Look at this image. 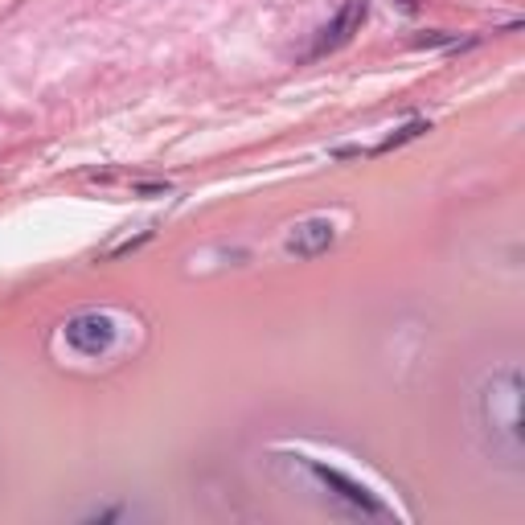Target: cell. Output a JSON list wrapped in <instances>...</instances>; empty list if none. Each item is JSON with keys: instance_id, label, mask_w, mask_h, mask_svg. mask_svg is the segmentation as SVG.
<instances>
[{"instance_id": "obj_1", "label": "cell", "mask_w": 525, "mask_h": 525, "mask_svg": "<svg viewBox=\"0 0 525 525\" xmlns=\"http://www.w3.org/2000/svg\"><path fill=\"white\" fill-rule=\"evenodd\" d=\"M480 415H485L493 435L505 439L509 456L517 460V452H521V374L517 370L493 374L485 382V394H480Z\"/></svg>"}, {"instance_id": "obj_2", "label": "cell", "mask_w": 525, "mask_h": 525, "mask_svg": "<svg viewBox=\"0 0 525 525\" xmlns=\"http://www.w3.org/2000/svg\"><path fill=\"white\" fill-rule=\"evenodd\" d=\"M66 340L78 353L99 357V353H108L111 340H116V321H111L108 312H82V316L66 321Z\"/></svg>"}, {"instance_id": "obj_3", "label": "cell", "mask_w": 525, "mask_h": 525, "mask_svg": "<svg viewBox=\"0 0 525 525\" xmlns=\"http://www.w3.org/2000/svg\"><path fill=\"white\" fill-rule=\"evenodd\" d=\"M337 243V226L329 222V218H304V222L292 226V234H288V254H296V259H321L329 246Z\"/></svg>"}, {"instance_id": "obj_4", "label": "cell", "mask_w": 525, "mask_h": 525, "mask_svg": "<svg viewBox=\"0 0 525 525\" xmlns=\"http://www.w3.org/2000/svg\"><path fill=\"white\" fill-rule=\"evenodd\" d=\"M308 468H312V477L316 480H324V485L332 488V493L340 496V501H349L353 509H361V513H382V501L370 493V488H361L357 480H349L345 472H337V468H329V464H316V460H308Z\"/></svg>"}, {"instance_id": "obj_5", "label": "cell", "mask_w": 525, "mask_h": 525, "mask_svg": "<svg viewBox=\"0 0 525 525\" xmlns=\"http://www.w3.org/2000/svg\"><path fill=\"white\" fill-rule=\"evenodd\" d=\"M361 21H366V0H345V9H340L337 17H332L329 25L321 30V38H316L312 54H329V49L345 46V41L361 30Z\"/></svg>"}, {"instance_id": "obj_6", "label": "cell", "mask_w": 525, "mask_h": 525, "mask_svg": "<svg viewBox=\"0 0 525 525\" xmlns=\"http://www.w3.org/2000/svg\"><path fill=\"white\" fill-rule=\"evenodd\" d=\"M423 132H431V124H427V119H410L407 127H399L394 136H386V140H382V144H378V152H390V148L407 144V140H418V136H423Z\"/></svg>"}, {"instance_id": "obj_7", "label": "cell", "mask_w": 525, "mask_h": 525, "mask_svg": "<svg viewBox=\"0 0 525 525\" xmlns=\"http://www.w3.org/2000/svg\"><path fill=\"white\" fill-rule=\"evenodd\" d=\"M418 49H427V46H468V41L452 38V33H423V38H415Z\"/></svg>"}, {"instance_id": "obj_8", "label": "cell", "mask_w": 525, "mask_h": 525, "mask_svg": "<svg viewBox=\"0 0 525 525\" xmlns=\"http://www.w3.org/2000/svg\"><path fill=\"white\" fill-rule=\"evenodd\" d=\"M136 194H144V197H160V194H168V181H140Z\"/></svg>"}]
</instances>
